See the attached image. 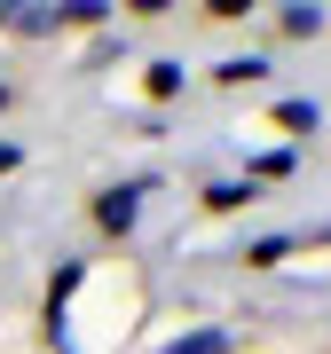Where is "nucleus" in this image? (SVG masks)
<instances>
[{"instance_id":"1","label":"nucleus","mask_w":331,"mask_h":354,"mask_svg":"<svg viewBox=\"0 0 331 354\" xmlns=\"http://www.w3.org/2000/svg\"><path fill=\"white\" fill-rule=\"evenodd\" d=\"M142 197H150V181H111V189L95 197V228L102 236H127V228L142 221Z\"/></svg>"},{"instance_id":"2","label":"nucleus","mask_w":331,"mask_h":354,"mask_svg":"<svg viewBox=\"0 0 331 354\" xmlns=\"http://www.w3.org/2000/svg\"><path fill=\"white\" fill-rule=\"evenodd\" d=\"M0 24H8L16 39H55V32H64V0H8Z\"/></svg>"},{"instance_id":"3","label":"nucleus","mask_w":331,"mask_h":354,"mask_svg":"<svg viewBox=\"0 0 331 354\" xmlns=\"http://www.w3.org/2000/svg\"><path fill=\"white\" fill-rule=\"evenodd\" d=\"M158 354H229V330H213V323H205V330H181V339H166Z\"/></svg>"},{"instance_id":"4","label":"nucleus","mask_w":331,"mask_h":354,"mask_svg":"<svg viewBox=\"0 0 331 354\" xmlns=\"http://www.w3.org/2000/svg\"><path fill=\"white\" fill-rule=\"evenodd\" d=\"M276 127H292V134H316V127H323V111H316L307 95H284V102H276Z\"/></svg>"},{"instance_id":"5","label":"nucleus","mask_w":331,"mask_h":354,"mask_svg":"<svg viewBox=\"0 0 331 354\" xmlns=\"http://www.w3.org/2000/svg\"><path fill=\"white\" fill-rule=\"evenodd\" d=\"M260 197V181L244 174V181H213V189H205V205H213V213H237V205H253Z\"/></svg>"},{"instance_id":"6","label":"nucleus","mask_w":331,"mask_h":354,"mask_svg":"<svg viewBox=\"0 0 331 354\" xmlns=\"http://www.w3.org/2000/svg\"><path fill=\"white\" fill-rule=\"evenodd\" d=\"M292 260V236H253L244 244V268H284Z\"/></svg>"},{"instance_id":"7","label":"nucleus","mask_w":331,"mask_h":354,"mask_svg":"<svg viewBox=\"0 0 331 354\" xmlns=\"http://www.w3.org/2000/svg\"><path fill=\"white\" fill-rule=\"evenodd\" d=\"M213 79L221 87H253V79H268V64L260 55H229V64H213Z\"/></svg>"},{"instance_id":"8","label":"nucleus","mask_w":331,"mask_h":354,"mask_svg":"<svg viewBox=\"0 0 331 354\" xmlns=\"http://www.w3.org/2000/svg\"><path fill=\"white\" fill-rule=\"evenodd\" d=\"M284 32H292V39H316L323 32V8H316V0H292V8H284Z\"/></svg>"},{"instance_id":"9","label":"nucleus","mask_w":331,"mask_h":354,"mask_svg":"<svg viewBox=\"0 0 331 354\" xmlns=\"http://www.w3.org/2000/svg\"><path fill=\"white\" fill-rule=\"evenodd\" d=\"M292 174V150H268V158H253V181H284Z\"/></svg>"},{"instance_id":"10","label":"nucleus","mask_w":331,"mask_h":354,"mask_svg":"<svg viewBox=\"0 0 331 354\" xmlns=\"http://www.w3.org/2000/svg\"><path fill=\"white\" fill-rule=\"evenodd\" d=\"M150 95H181V64H150Z\"/></svg>"},{"instance_id":"11","label":"nucleus","mask_w":331,"mask_h":354,"mask_svg":"<svg viewBox=\"0 0 331 354\" xmlns=\"http://www.w3.org/2000/svg\"><path fill=\"white\" fill-rule=\"evenodd\" d=\"M8 165H16V142H0V174H8Z\"/></svg>"},{"instance_id":"12","label":"nucleus","mask_w":331,"mask_h":354,"mask_svg":"<svg viewBox=\"0 0 331 354\" xmlns=\"http://www.w3.org/2000/svg\"><path fill=\"white\" fill-rule=\"evenodd\" d=\"M0 102H8V87H0Z\"/></svg>"}]
</instances>
